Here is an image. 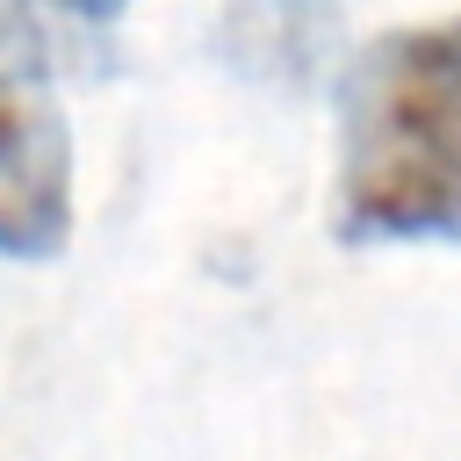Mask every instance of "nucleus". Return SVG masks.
Here are the masks:
<instances>
[{
  "label": "nucleus",
  "mask_w": 461,
  "mask_h": 461,
  "mask_svg": "<svg viewBox=\"0 0 461 461\" xmlns=\"http://www.w3.org/2000/svg\"><path fill=\"white\" fill-rule=\"evenodd\" d=\"M58 14H72V22H86V29H101V22H115L130 0H50Z\"/></svg>",
  "instance_id": "nucleus-3"
},
{
  "label": "nucleus",
  "mask_w": 461,
  "mask_h": 461,
  "mask_svg": "<svg viewBox=\"0 0 461 461\" xmlns=\"http://www.w3.org/2000/svg\"><path fill=\"white\" fill-rule=\"evenodd\" d=\"M72 245V130L29 0H0V259L43 267Z\"/></svg>",
  "instance_id": "nucleus-2"
},
{
  "label": "nucleus",
  "mask_w": 461,
  "mask_h": 461,
  "mask_svg": "<svg viewBox=\"0 0 461 461\" xmlns=\"http://www.w3.org/2000/svg\"><path fill=\"white\" fill-rule=\"evenodd\" d=\"M346 245H461V22L389 29L339 79Z\"/></svg>",
  "instance_id": "nucleus-1"
}]
</instances>
